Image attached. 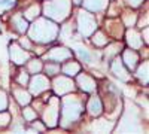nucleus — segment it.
<instances>
[{
	"label": "nucleus",
	"mask_w": 149,
	"mask_h": 134,
	"mask_svg": "<svg viewBox=\"0 0 149 134\" xmlns=\"http://www.w3.org/2000/svg\"><path fill=\"white\" fill-rule=\"evenodd\" d=\"M58 27L48 19H37L30 27V39L37 43H49L57 39Z\"/></svg>",
	"instance_id": "1"
},
{
	"label": "nucleus",
	"mask_w": 149,
	"mask_h": 134,
	"mask_svg": "<svg viewBox=\"0 0 149 134\" xmlns=\"http://www.w3.org/2000/svg\"><path fill=\"white\" fill-rule=\"evenodd\" d=\"M82 103L76 99V95H69L63 100V110H61V115H63V127H69L72 122H74L79 115L82 113Z\"/></svg>",
	"instance_id": "2"
},
{
	"label": "nucleus",
	"mask_w": 149,
	"mask_h": 134,
	"mask_svg": "<svg viewBox=\"0 0 149 134\" xmlns=\"http://www.w3.org/2000/svg\"><path fill=\"white\" fill-rule=\"evenodd\" d=\"M70 2L69 0H51L45 5V15L55 21H63L69 17Z\"/></svg>",
	"instance_id": "3"
},
{
	"label": "nucleus",
	"mask_w": 149,
	"mask_h": 134,
	"mask_svg": "<svg viewBox=\"0 0 149 134\" xmlns=\"http://www.w3.org/2000/svg\"><path fill=\"white\" fill-rule=\"evenodd\" d=\"M78 27L84 36H90L97 27V21L90 12H81L78 17Z\"/></svg>",
	"instance_id": "4"
},
{
	"label": "nucleus",
	"mask_w": 149,
	"mask_h": 134,
	"mask_svg": "<svg viewBox=\"0 0 149 134\" xmlns=\"http://www.w3.org/2000/svg\"><path fill=\"white\" fill-rule=\"evenodd\" d=\"M58 99L52 97V99H49L48 101V106H46V110L43 113V119H45V124L48 127H55L58 122V115H60V109H58Z\"/></svg>",
	"instance_id": "5"
},
{
	"label": "nucleus",
	"mask_w": 149,
	"mask_h": 134,
	"mask_svg": "<svg viewBox=\"0 0 149 134\" xmlns=\"http://www.w3.org/2000/svg\"><path fill=\"white\" fill-rule=\"evenodd\" d=\"M45 58L49 60L51 63H61V61H66V60L72 58V52L67 48H54V49H51L45 55Z\"/></svg>",
	"instance_id": "6"
},
{
	"label": "nucleus",
	"mask_w": 149,
	"mask_h": 134,
	"mask_svg": "<svg viewBox=\"0 0 149 134\" xmlns=\"http://www.w3.org/2000/svg\"><path fill=\"white\" fill-rule=\"evenodd\" d=\"M48 88H49V81L45 76H40L39 73H37V75L31 79V82H30V91L34 95H39L40 92L46 91Z\"/></svg>",
	"instance_id": "7"
},
{
	"label": "nucleus",
	"mask_w": 149,
	"mask_h": 134,
	"mask_svg": "<svg viewBox=\"0 0 149 134\" xmlns=\"http://www.w3.org/2000/svg\"><path fill=\"white\" fill-rule=\"evenodd\" d=\"M54 90L58 95H64L70 91L74 90V85H73V81L64 78V76H60L54 81Z\"/></svg>",
	"instance_id": "8"
},
{
	"label": "nucleus",
	"mask_w": 149,
	"mask_h": 134,
	"mask_svg": "<svg viewBox=\"0 0 149 134\" xmlns=\"http://www.w3.org/2000/svg\"><path fill=\"white\" fill-rule=\"evenodd\" d=\"M110 69H112V73H113L116 78H119L121 81H130L131 76L128 73V69L124 66L121 58H115V61L110 64Z\"/></svg>",
	"instance_id": "9"
},
{
	"label": "nucleus",
	"mask_w": 149,
	"mask_h": 134,
	"mask_svg": "<svg viewBox=\"0 0 149 134\" xmlns=\"http://www.w3.org/2000/svg\"><path fill=\"white\" fill-rule=\"evenodd\" d=\"M10 58L15 64H26L29 61L30 55L22 49L21 46H18L17 43L10 45Z\"/></svg>",
	"instance_id": "10"
},
{
	"label": "nucleus",
	"mask_w": 149,
	"mask_h": 134,
	"mask_svg": "<svg viewBox=\"0 0 149 134\" xmlns=\"http://www.w3.org/2000/svg\"><path fill=\"white\" fill-rule=\"evenodd\" d=\"M121 60L128 70H134L136 66H137V61H139V55L134 49H127V51H124V55Z\"/></svg>",
	"instance_id": "11"
},
{
	"label": "nucleus",
	"mask_w": 149,
	"mask_h": 134,
	"mask_svg": "<svg viewBox=\"0 0 149 134\" xmlns=\"http://www.w3.org/2000/svg\"><path fill=\"white\" fill-rule=\"evenodd\" d=\"M78 83L81 85V90H84L85 92H91V91H94L95 90V81L91 78V76H88L86 73H84V75H79V78H78Z\"/></svg>",
	"instance_id": "12"
},
{
	"label": "nucleus",
	"mask_w": 149,
	"mask_h": 134,
	"mask_svg": "<svg viewBox=\"0 0 149 134\" xmlns=\"http://www.w3.org/2000/svg\"><path fill=\"white\" fill-rule=\"evenodd\" d=\"M127 42L131 46V49H139V48L143 45V39L140 37V34L133 28L127 31Z\"/></svg>",
	"instance_id": "13"
},
{
	"label": "nucleus",
	"mask_w": 149,
	"mask_h": 134,
	"mask_svg": "<svg viewBox=\"0 0 149 134\" xmlns=\"http://www.w3.org/2000/svg\"><path fill=\"white\" fill-rule=\"evenodd\" d=\"M102 110H103L102 100L98 99L97 95L91 97V99H90V103H88V112H90V115H93V116H98V115L102 113Z\"/></svg>",
	"instance_id": "14"
},
{
	"label": "nucleus",
	"mask_w": 149,
	"mask_h": 134,
	"mask_svg": "<svg viewBox=\"0 0 149 134\" xmlns=\"http://www.w3.org/2000/svg\"><path fill=\"white\" fill-rule=\"evenodd\" d=\"M12 26H14V28L17 31H19V33H24L29 28V24H27L26 19H24L22 14H17L14 18H12Z\"/></svg>",
	"instance_id": "15"
},
{
	"label": "nucleus",
	"mask_w": 149,
	"mask_h": 134,
	"mask_svg": "<svg viewBox=\"0 0 149 134\" xmlns=\"http://www.w3.org/2000/svg\"><path fill=\"white\" fill-rule=\"evenodd\" d=\"M14 95H15V99L17 101L21 104V106H27L30 101H31V97L27 91H24L22 88H15L14 90Z\"/></svg>",
	"instance_id": "16"
},
{
	"label": "nucleus",
	"mask_w": 149,
	"mask_h": 134,
	"mask_svg": "<svg viewBox=\"0 0 149 134\" xmlns=\"http://www.w3.org/2000/svg\"><path fill=\"white\" fill-rule=\"evenodd\" d=\"M81 70V66L76 63V61H67L64 66H63V73L67 76H74L78 75Z\"/></svg>",
	"instance_id": "17"
},
{
	"label": "nucleus",
	"mask_w": 149,
	"mask_h": 134,
	"mask_svg": "<svg viewBox=\"0 0 149 134\" xmlns=\"http://www.w3.org/2000/svg\"><path fill=\"white\" fill-rule=\"evenodd\" d=\"M137 78L139 81L143 83V85H148V61H143L140 66H139V70H137Z\"/></svg>",
	"instance_id": "18"
},
{
	"label": "nucleus",
	"mask_w": 149,
	"mask_h": 134,
	"mask_svg": "<svg viewBox=\"0 0 149 134\" xmlns=\"http://www.w3.org/2000/svg\"><path fill=\"white\" fill-rule=\"evenodd\" d=\"M27 67H29V73H33V75H37V73H40L42 69H43V64L40 60H30L27 61Z\"/></svg>",
	"instance_id": "19"
},
{
	"label": "nucleus",
	"mask_w": 149,
	"mask_h": 134,
	"mask_svg": "<svg viewBox=\"0 0 149 134\" xmlns=\"http://www.w3.org/2000/svg\"><path fill=\"white\" fill-rule=\"evenodd\" d=\"M98 2H106L107 3V0H85V6L91 10H102V9L106 8V5L98 3Z\"/></svg>",
	"instance_id": "20"
},
{
	"label": "nucleus",
	"mask_w": 149,
	"mask_h": 134,
	"mask_svg": "<svg viewBox=\"0 0 149 134\" xmlns=\"http://www.w3.org/2000/svg\"><path fill=\"white\" fill-rule=\"evenodd\" d=\"M76 52L79 54V57H81V60H84L85 63H91L93 61V54L86 49V48H76Z\"/></svg>",
	"instance_id": "21"
},
{
	"label": "nucleus",
	"mask_w": 149,
	"mask_h": 134,
	"mask_svg": "<svg viewBox=\"0 0 149 134\" xmlns=\"http://www.w3.org/2000/svg\"><path fill=\"white\" fill-rule=\"evenodd\" d=\"M39 12H40V8L37 5H33L31 8H29L26 12H24V15H26L27 19H36L37 17H39Z\"/></svg>",
	"instance_id": "22"
},
{
	"label": "nucleus",
	"mask_w": 149,
	"mask_h": 134,
	"mask_svg": "<svg viewBox=\"0 0 149 134\" xmlns=\"http://www.w3.org/2000/svg\"><path fill=\"white\" fill-rule=\"evenodd\" d=\"M93 42H94L95 46H104V45L107 43V37L104 36V33L97 31V33L93 36Z\"/></svg>",
	"instance_id": "23"
},
{
	"label": "nucleus",
	"mask_w": 149,
	"mask_h": 134,
	"mask_svg": "<svg viewBox=\"0 0 149 134\" xmlns=\"http://www.w3.org/2000/svg\"><path fill=\"white\" fill-rule=\"evenodd\" d=\"M136 19H137L136 14L128 15V12H127V14H124V17H122V21H124V24H125V27H133L136 24Z\"/></svg>",
	"instance_id": "24"
},
{
	"label": "nucleus",
	"mask_w": 149,
	"mask_h": 134,
	"mask_svg": "<svg viewBox=\"0 0 149 134\" xmlns=\"http://www.w3.org/2000/svg\"><path fill=\"white\" fill-rule=\"evenodd\" d=\"M45 70H46V75L54 76L57 73H60V66L57 63H49L48 66H45Z\"/></svg>",
	"instance_id": "25"
},
{
	"label": "nucleus",
	"mask_w": 149,
	"mask_h": 134,
	"mask_svg": "<svg viewBox=\"0 0 149 134\" xmlns=\"http://www.w3.org/2000/svg\"><path fill=\"white\" fill-rule=\"evenodd\" d=\"M17 0H0V14L6 9H10L12 6H15Z\"/></svg>",
	"instance_id": "26"
},
{
	"label": "nucleus",
	"mask_w": 149,
	"mask_h": 134,
	"mask_svg": "<svg viewBox=\"0 0 149 134\" xmlns=\"http://www.w3.org/2000/svg\"><path fill=\"white\" fill-rule=\"evenodd\" d=\"M22 115H24V118H26L27 121H33V119H36V112L33 110L31 107H26L22 110Z\"/></svg>",
	"instance_id": "27"
},
{
	"label": "nucleus",
	"mask_w": 149,
	"mask_h": 134,
	"mask_svg": "<svg viewBox=\"0 0 149 134\" xmlns=\"http://www.w3.org/2000/svg\"><path fill=\"white\" fill-rule=\"evenodd\" d=\"M9 121H10L9 113H6L5 110L0 112V127H6V125H9Z\"/></svg>",
	"instance_id": "28"
},
{
	"label": "nucleus",
	"mask_w": 149,
	"mask_h": 134,
	"mask_svg": "<svg viewBox=\"0 0 149 134\" xmlns=\"http://www.w3.org/2000/svg\"><path fill=\"white\" fill-rule=\"evenodd\" d=\"M6 107H8V97L3 91H0V112L5 110Z\"/></svg>",
	"instance_id": "29"
},
{
	"label": "nucleus",
	"mask_w": 149,
	"mask_h": 134,
	"mask_svg": "<svg viewBox=\"0 0 149 134\" xmlns=\"http://www.w3.org/2000/svg\"><path fill=\"white\" fill-rule=\"evenodd\" d=\"M18 83L19 85H27L29 83V73H26V72H21L19 73V76H18Z\"/></svg>",
	"instance_id": "30"
},
{
	"label": "nucleus",
	"mask_w": 149,
	"mask_h": 134,
	"mask_svg": "<svg viewBox=\"0 0 149 134\" xmlns=\"http://www.w3.org/2000/svg\"><path fill=\"white\" fill-rule=\"evenodd\" d=\"M142 2H143V0H127V3H128L131 8H137V6H140Z\"/></svg>",
	"instance_id": "31"
},
{
	"label": "nucleus",
	"mask_w": 149,
	"mask_h": 134,
	"mask_svg": "<svg viewBox=\"0 0 149 134\" xmlns=\"http://www.w3.org/2000/svg\"><path fill=\"white\" fill-rule=\"evenodd\" d=\"M19 43H21L22 46H26L27 49H31V43L29 42V39H27V37H24V39H21V40H19Z\"/></svg>",
	"instance_id": "32"
},
{
	"label": "nucleus",
	"mask_w": 149,
	"mask_h": 134,
	"mask_svg": "<svg viewBox=\"0 0 149 134\" xmlns=\"http://www.w3.org/2000/svg\"><path fill=\"white\" fill-rule=\"evenodd\" d=\"M33 127H34L36 130H39V131H43V130H45V127H43V125L37 124V122H34V124H33Z\"/></svg>",
	"instance_id": "33"
},
{
	"label": "nucleus",
	"mask_w": 149,
	"mask_h": 134,
	"mask_svg": "<svg viewBox=\"0 0 149 134\" xmlns=\"http://www.w3.org/2000/svg\"><path fill=\"white\" fill-rule=\"evenodd\" d=\"M145 43H148V27H145Z\"/></svg>",
	"instance_id": "34"
}]
</instances>
